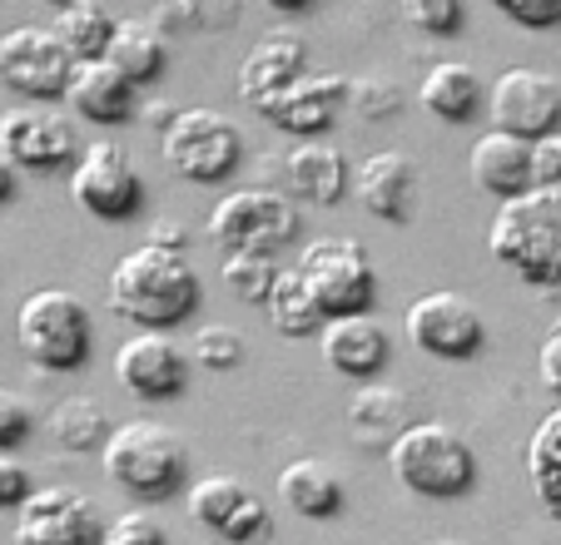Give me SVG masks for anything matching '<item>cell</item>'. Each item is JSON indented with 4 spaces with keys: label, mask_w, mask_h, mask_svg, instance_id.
I'll return each mask as SVG.
<instances>
[{
    "label": "cell",
    "mask_w": 561,
    "mask_h": 545,
    "mask_svg": "<svg viewBox=\"0 0 561 545\" xmlns=\"http://www.w3.org/2000/svg\"><path fill=\"white\" fill-rule=\"evenodd\" d=\"M110 313L135 323L139 333H174L184 327L204 303L199 272L184 253L139 243L110 268Z\"/></svg>",
    "instance_id": "1"
},
{
    "label": "cell",
    "mask_w": 561,
    "mask_h": 545,
    "mask_svg": "<svg viewBox=\"0 0 561 545\" xmlns=\"http://www.w3.org/2000/svg\"><path fill=\"white\" fill-rule=\"evenodd\" d=\"M100 472L135 501L164 506L180 491H190V441L170 421H119L100 451Z\"/></svg>",
    "instance_id": "2"
},
{
    "label": "cell",
    "mask_w": 561,
    "mask_h": 545,
    "mask_svg": "<svg viewBox=\"0 0 561 545\" xmlns=\"http://www.w3.org/2000/svg\"><path fill=\"white\" fill-rule=\"evenodd\" d=\"M388 466L392 482L413 491L417 501H462L482 482L472 441L462 431H453L447 421H413L388 447Z\"/></svg>",
    "instance_id": "3"
},
{
    "label": "cell",
    "mask_w": 561,
    "mask_h": 545,
    "mask_svg": "<svg viewBox=\"0 0 561 545\" xmlns=\"http://www.w3.org/2000/svg\"><path fill=\"white\" fill-rule=\"evenodd\" d=\"M488 248L527 288H561V199L551 189H531L497 204Z\"/></svg>",
    "instance_id": "4"
},
{
    "label": "cell",
    "mask_w": 561,
    "mask_h": 545,
    "mask_svg": "<svg viewBox=\"0 0 561 545\" xmlns=\"http://www.w3.org/2000/svg\"><path fill=\"white\" fill-rule=\"evenodd\" d=\"M15 343L41 372H80L95 347L90 308L70 288H35L15 313Z\"/></svg>",
    "instance_id": "5"
},
{
    "label": "cell",
    "mask_w": 561,
    "mask_h": 545,
    "mask_svg": "<svg viewBox=\"0 0 561 545\" xmlns=\"http://www.w3.org/2000/svg\"><path fill=\"white\" fill-rule=\"evenodd\" d=\"M298 272H304V283L313 288V303L329 323L333 317L373 313V303H378V272H373L368 248H363L358 239L329 233V239L304 243Z\"/></svg>",
    "instance_id": "6"
},
{
    "label": "cell",
    "mask_w": 561,
    "mask_h": 545,
    "mask_svg": "<svg viewBox=\"0 0 561 545\" xmlns=\"http://www.w3.org/2000/svg\"><path fill=\"white\" fill-rule=\"evenodd\" d=\"M304 219H298V204L278 189H239L224 194L214 204L209 223V243L219 253H278L284 243L298 239Z\"/></svg>",
    "instance_id": "7"
},
{
    "label": "cell",
    "mask_w": 561,
    "mask_h": 545,
    "mask_svg": "<svg viewBox=\"0 0 561 545\" xmlns=\"http://www.w3.org/2000/svg\"><path fill=\"white\" fill-rule=\"evenodd\" d=\"M159 149H164V164L180 178H190V184H224L233 169L244 164L239 125L204 105H184L180 119L159 135Z\"/></svg>",
    "instance_id": "8"
},
{
    "label": "cell",
    "mask_w": 561,
    "mask_h": 545,
    "mask_svg": "<svg viewBox=\"0 0 561 545\" xmlns=\"http://www.w3.org/2000/svg\"><path fill=\"white\" fill-rule=\"evenodd\" d=\"M70 199L95 223L139 219L145 213V178H139L129 149L110 144V139H95V144L80 149V159L70 169Z\"/></svg>",
    "instance_id": "9"
},
{
    "label": "cell",
    "mask_w": 561,
    "mask_h": 545,
    "mask_svg": "<svg viewBox=\"0 0 561 545\" xmlns=\"http://www.w3.org/2000/svg\"><path fill=\"white\" fill-rule=\"evenodd\" d=\"M403 333L417 352L437 357V362H467L488 347V323H482L477 303L467 293H453V288L413 298L403 313Z\"/></svg>",
    "instance_id": "10"
},
{
    "label": "cell",
    "mask_w": 561,
    "mask_h": 545,
    "mask_svg": "<svg viewBox=\"0 0 561 545\" xmlns=\"http://www.w3.org/2000/svg\"><path fill=\"white\" fill-rule=\"evenodd\" d=\"M75 65L80 60L65 50L50 25H15L0 35V84L21 100H35V105L65 100Z\"/></svg>",
    "instance_id": "11"
},
{
    "label": "cell",
    "mask_w": 561,
    "mask_h": 545,
    "mask_svg": "<svg viewBox=\"0 0 561 545\" xmlns=\"http://www.w3.org/2000/svg\"><path fill=\"white\" fill-rule=\"evenodd\" d=\"M0 154L21 174H60V169H75L80 139H75V125L60 109L15 105L0 115Z\"/></svg>",
    "instance_id": "12"
},
{
    "label": "cell",
    "mask_w": 561,
    "mask_h": 545,
    "mask_svg": "<svg viewBox=\"0 0 561 545\" xmlns=\"http://www.w3.org/2000/svg\"><path fill=\"white\" fill-rule=\"evenodd\" d=\"M488 115H492V129L537 144V139H547L561 129V84L541 70L512 65V70H502L497 80H492Z\"/></svg>",
    "instance_id": "13"
},
{
    "label": "cell",
    "mask_w": 561,
    "mask_h": 545,
    "mask_svg": "<svg viewBox=\"0 0 561 545\" xmlns=\"http://www.w3.org/2000/svg\"><path fill=\"white\" fill-rule=\"evenodd\" d=\"M184 506H190V521L204 525L209 535L233 545H254L268 535L274 515H268V501L239 476H199V482L184 491Z\"/></svg>",
    "instance_id": "14"
},
{
    "label": "cell",
    "mask_w": 561,
    "mask_h": 545,
    "mask_svg": "<svg viewBox=\"0 0 561 545\" xmlns=\"http://www.w3.org/2000/svg\"><path fill=\"white\" fill-rule=\"evenodd\" d=\"M15 545H105L100 506L75 486H35L15 511Z\"/></svg>",
    "instance_id": "15"
},
{
    "label": "cell",
    "mask_w": 561,
    "mask_h": 545,
    "mask_svg": "<svg viewBox=\"0 0 561 545\" xmlns=\"http://www.w3.org/2000/svg\"><path fill=\"white\" fill-rule=\"evenodd\" d=\"M348 90H353L348 74H339V70H308L304 80H294L288 90L268 95L254 115L268 119L274 129H284V135L318 139L323 129H333V119H339L343 109H348Z\"/></svg>",
    "instance_id": "16"
},
{
    "label": "cell",
    "mask_w": 561,
    "mask_h": 545,
    "mask_svg": "<svg viewBox=\"0 0 561 545\" xmlns=\"http://www.w3.org/2000/svg\"><path fill=\"white\" fill-rule=\"evenodd\" d=\"M115 378L139 402H174L190 387V352L170 333H135L115 352Z\"/></svg>",
    "instance_id": "17"
},
{
    "label": "cell",
    "mask_w": 561,
    "mask_h": 545,
    "mask_svg": "<svg viewBox=\"0 0 561 545\" xmlns=\"http://www.w3.org/2000/svg\"><path fill=\"white\" fill-rule=\"evenodd\" d=\"M318 347H323V362H329L339 378H348V382L382 378V372H388V362H392V337H388V327H382L373 313L333 317V323H323Z\"/></svg>",
    "instance_id": "18"
},
{
    "label": "cell",
    "mask_w": 561,
    "mask_h": 545,
    "mask_svg": "<svg viewBox=\"0 0 561 545\" xmlns=\"http://www.w3.org/2000/svg\"><path fill=\"white\" fill-rule=\"evenodd\" d=\"M467 174L482 194H492L497 204L522 199V194L537 189V159H531V144L517 135H502V129H488L477 135L472 154H467Z\"/></svg>",
    "instance_id": "19"
},
{
    "label": "cell",
    "mask_w": 561,
    "mask_h": 545,
    "mask_svg": "<svg viewBox=\"0 0 561 545\" xmlns=\"http://www.w3.org/2000/svg\"><path fill=\"white\" fill-rule=\"evenodd\" d=\"M358 204L382 223H413L417 209V164L403 154V149H378L358 164Z\"/></svg>",
    "instance_id": "20"
},
{
    "label": "cell",
    "mask_w": 561,
    "mask_h": 545,
    "mask_svg": "<svg viewBox=\"0 0 561 545\" xmlns=\"http://www.w3.org/2000/svg\"><path fill=\"white\" fill-rule=\"evenodd\" d=\"M304 74H308V45H304V35L268 31V35H259L254 50H249L244 65H239V100L259 109L268 95L288 90V84L304 80Z\"/></svg>",
    "instance_id": "21"
},
{
    "label": "cell",
    "mask_w": 561,
    "mask_h": 545,
    "mask_svg": "<svg viewBox=\"0 0 561 545\" xmlns=\"http://www.w3.org/2000/svg\"><path fill=\"white\" fill-rule=\"evenodd\" d=\"M65 105L80 119L110 129V125H129L139 115V90L115 70L110 60H80L65 90Z\"/></svg>",
    "instance_id": "22"
},
{
    "label": "cell",
    "mask_w": 561,
    "mask_h": 545,
    "mask_svg": "<svg viewBox=\"0 0 561 545\" xmlns=\"http://www.w3.org/2000/svg\"><path fill=\"white\" fill-rule=\"evenodd\" d=\"M413 427V397L398 387H382V382H363L348 402V431L358 447L388 451L392 441Z\"/></svg>",
    "instance_id": "23"
},
{
    "label": "cell",
    "mask_w": 561,
    "mask_h": 545,
    "mask_svg": "<svg viewBox=\"0 0 561 545\" xmlns=\"http://www.w3.org/2000/svg\"><path fill=\"white\" fill-rule=\"evenodd\" d=\"M284 178H288V194L304 204H339L348 194V159H343L339 144H298L288 149L284 159Z\"/></svg>",
    "instance_id": "24"
},
{
    "label": "cell",
    "mask_w": 561,
    "mask_h": 545,
    "mask_svg": "<svg viewBox=\"0 0 561 545\" xmlns=\"http://www.w3.org/2000/svg\"><path fill=\"white\" fill-rule=\"evenodd\" d=\"M278 501L288 506L304 521H329V515L343 511V482L329 462L318 456H298L278 472Z\"/></svg>",
    "instance_id": "25"
},
{
    "label": "cell",
    "mask_w": 561,
    "mask_h": 545,
    "mask_svg": "<svg viewBox=\"0 0 561 545\" xmlns=\"http://www.w3.org/2000/svg\"><path fill=\"white\" fill-rule=\"evenodd\" d=\"M482 100H488L482 95V80L457 60L433 65V70L423 74V84H417V105L433 119H443V125H467V119H477V109H488Z\"/></svg>",
    "instance_id": "26"
},
{
    "label": "cell",
    "mask_w": 561,
    "mask_h": 545,
    "mask_svg": "<svg viewBox=\"0 0 561 545\" xmlns=\"http://www.w3.org/2000/svg\"><path fill=\"white\" fill-rule=\"evenodd\" d=\"M105 60L139 90V84H154L159 74L170 70V40H164L149 21H119Z\"/></svg>",
    "instance_id": "27"
},
{
    "label": "cell",
    "mask_w": 561,
    "mask_h": 545,
    "mask_svg": "<svg viewBox=\"0 0 561 545\" xmlns=\"http://www.w3.org/2000/svg\"><path fill=\"white\" fill-rule=\"evenodd\" d=\"M45 431H50V441L60 451H70V456H85V451H105L110 431H115V421L105 417V407H100L95 397H60L50 407V417H45Z\"/></svg>",
    "instance_id": "28"
},
{
    "label": "cell",
    "mask_w": 561,
    "mask_h": 545,
    "mask_svg": "<svg viewBox=\"0 0 561 545\" xmlns=\"http://www.w3.org/2000/svg\"><path fill=\"white\" fill-rule=\"evenodd\" d=\"M527 482H531V496L541 501V511L561 525V407H551L547 417L531 427V437H527Z\"/></svg>",
    "instance_id": "29"
},
{
    "label": "cell",
    "mask_w": 561,
    "mask_h": 545,
    "mask_svg": "<svg viewBox=\"0 0 561 545\" xmlns=\"http://www.w3.org/2000/svg\"><path fill=\"white\" fill-rule=\"evenodd\" d=\"M264 317L274 323V333H284V337H318L323 333V323L329 317L318 313V303H313V288L304 283V272H298V263L294 268H278V283H274V293H268V303H264Z\"/></svg>",
    "instance_id": "30"
},
{
    "label": "cell",
    "mask_w": 561,
    "mask_h": 545,
    "mask_svg": "<svg viewBox=\"0 0 561 545\" xmlns=\"http://www.w3.org/2000/svg\"><path fill=\"white\" fill-rule=\"evenodd\" d=\"M115 15L100 5V0H75L65 11H55L50 31L60 35V45L75 55V60H105L110 40H115Z\"/></svg>",
    "instance_id": "31"
},
{
    "label": "cell",
    "mask_w": 561,
    "mask_h": 545,
    "mask_svg": "<svg viewBox=\"0 0 561 545\" xmlns=\"http://www.w3.org/2000/svg\"><path fill=\"white\" fill-rule=\"evenodd\" d=\"M219 278L233 298L264 308L268 293H274V283H278V263H274V253H224Z\"/></svg>",
    "instance_id": "32"
},
{
    "label": "cell",
    "mask_w": 561,
    "mask_h": 545,
    "mask_svg": "<svg viewBox=\"0 0 561 545\" xmlns=\"http://www.w3.org/2000/svg\"><path fill=\"white\" fill-rule=\"evenodd\" d=\"M398 15H403L408 25H417L423 35H437V40H447V35L462 31L467 0H398Z\"/></svg>",
    "instance_id": "33"
},
{
    "label": "cell",
    "mask_w": 561,
    "mask_h": 545,
    "mask_svg": "<svg viewBox=\"0 0 561 545\" xmlns=\"http://www.w3.org/2000/svg\"><path fill=\"white\" fill-rule=\"evenodd\" d=\"M194 362H199L204 372H233L244 362V337L224 323L199 327V337H194Z\"/></svg>",
    "instance_id": "34"
},
{
    "label": "cell",
    "mask_w": 561,
    "mask_h": 545,
    "mask_svg": "<svg viewBox=\"0 0 561 545\" xmlns=\"http://www.w3.org/2000/svg\"><path fill=\"white\" fill-rule=\"evenodd\" d=\"M348 109H358V119H368V125H382V119H392L403 109V90L388 80H353Z\"/></svg>",
    "instance_id": "35"
},
{
    "label": "cell",
    "mask_w": 561,
    "mask_h": 545,
    "mask_svg": "<svg viewBox=\"0 0 561 545\" xmlns=\"http://www.w3.org/2000/svg\"><path fill=\"white\" fill-rule=\"evenodd\" d=\"M35 437V407L21 392L0 387V451H21Z\"/></svg>",
    "instance_id": "36"
},
{
    "label": "cell",
    "mask_w": 561,
    "mask_h": 545,
    "mask_svg": "<svg viewBox=\"0 0 561 545\" xmlns=\"http://www.w3.org/2000/svg\"><path fill=\"white\" fill-rule=\"evenodd\" d=\"M488 5L522 31H561V0H488Z\"/></svg>",
    "instance_id": "37"
},
{
    "label": "cell",
    "mask_w": 561,
    "mask_h": 545,
    "mask_svg": "<svg viewBox=\"0 0 561 545\" xmlns=\"http://www.w3.org/2000/svg\"><path fill=\"white\" fill-rule=\"evenodd\" d=\"M174 15L194 31H229L244 15V0H174Z\"/></svg>",
    "instance_id": "38"
},
{
    "label": "cell",
    "mask_w": 561,
    "mask_h": 545,
    "mask_svg": "<svg viewBox=\"0 0 561 545\" xmlns=\"http://www.w3.org/2000/svg\"><path fill=\"white\" fill-rule=\"evenodd\" d=\"M105 545H170V531L149 511H125L105 525Z\"/></svg>",
    "instance_id": "39"
},
{
    "label": "cell",
    "mask_w": 561,
    "mask_h": 545,
    "mask_svg": "<svg viewBox=\"0 0 561 545\" xmlns=\"http://www.w3.org/2000/svg\"><path fill=\"white\" fill-rule=\"evenodd\" d=\"M35 496V482L25 462H15V451H0V511H21Z\"/></svg>",
    "instance_id": "40"
},
{
    "label": "cell",
    "mask_w": 561,
    "mask_h": 545,
    "mask_svg": "<svg viewBox=\"0 0 561 545\" xmlns=\"http://www.w3.org/2000/svg\"><path fill=\"white\" fill-rule=\"evenodd\" d=\"M537 378H541V387H547V397L561 407V323L551 327L541 352H537Z\"/></svg>",
    "instance_id": "41"
},
{
    "label": "cell",
    "mask_w": 561,
    "mask_h": 545,
    "mask_svg": "<svg viewBox=\"0 0 561 545\" xmlns=\"http://www.w3.org/2000/svg\"><path fill=\"white\" fill-rule=\"evenodd\" d=\"M531 159H537V189H561V129L537 139Z\"/></svg>",
    "instance_id": "42"
},
{
    "label": "cell",
    "mask_w": 561,
    "mask_h": 545,
    "mask_svg": "<svg viewBox=\"0 0 561 545\" xmlns=\"http://www.w3.org/2000/svg\"><path fill=\"white\" fill-rule=\"evenodd\" d=\"M149 243H154V248H170V253H184L190 233L180 229V219H159L154 229H149Z\"/></svg>",
    "instance_id": "43"
},
{
    "label": "cell",
    "mask_w": 561,
    "mask_h": 545,
    "mask_svg": "<svg viewBox=\"0 0 561 545\" xmlns=\"http://www.w3.org/2000/svg\"><path fill=\"white\" fill-rule=\"evenodd\" d=\"M139 115H145V125H149V129H159V135H164V129H170L174 119H180V109H174L170 100H149V105L139 109Z\"/></svg>",
    "instance_id": "44"
},
{
    "label": "cell",
    "mask_w": 561,
    "mask_h": 545,
    "mask_svg": "<svg viewBox=\"0 0 561 545\" xmlns=\"http://www.w3.org/2000/svg\"><path fill=\"white\" fill-rule=\"evenodd\" d=\"M15 194H21V169H15L11 159L0 154V209H5V204H11Z\"/></svg>",
    "instance_id": "45"
},
{
    "label": "cell",
    "mask_w": 561,
    "mask_h": 545,
    "mask_svg": "<svg viewBox=\"0 0 561 545\" xmlns=\"http://www.w3.org/2000/svg\"><path fill=\"white\" fill-rule=\"evenodd\" d=\"M268 11H278V15H304V11H313V0H264Z\"/></svg>",
    "instance_id": "46"
},
{
    "label": "cell",
    "mask_w": 561,
    "mask_h": 545,
    "mask_svg": "<svg viewBox=\"0 0 561 545\" xmlns=\"http://www.w3.org/2000/svg\"><path fill=\"white\" fill-rule=\"evenodd\" d=\"M50 5H55V11H65V5H75V0H50Z\"/></svg>",
    "instance_id": "47"
},
{
    "label": "cell",
    "mask_w": 561,
    "mask_h": 545,
    "mask_svg": "<svg viewBox=\"0 0 561 545\" xmlns=\"http://www.w3.org/2000/svg\"><path fill=\"white\" fill-rule=\"evenodd\" d=\"M427 545H462V541H427Z\"/></svg>",
    "instance_id": "48"
},
{
    "label": "cell",
    "mask_w": 561,
    "mask_h": 545,
    "mask_svg": "<svg viewBox=\"0 0 561 545\" xmlns=\"http://www.w3.org/2000/svg\"><path fill=\"white\" fill-rule=\"evenodd\" d=\"M214 545H233V541H214Z\"/></svg>",
    "instance_id": "49"
},
{
    "label": "cell",
    "mask_w": 561,
    "mask_h": 545,
    "mask_svg": "<svg viewBox=\"0 0 561 545\" xmlns=\"http://www.w3.org/2000/svg\"><path fill=\"white\" fill-rule=\"evenodd\" d=\"M551 194H557V199H561V189H551Z\"/></svg>",
    "instance_id": "50"
}]
</instances>
